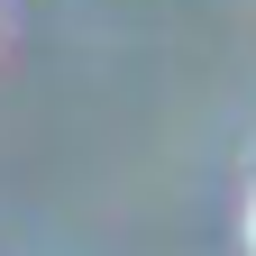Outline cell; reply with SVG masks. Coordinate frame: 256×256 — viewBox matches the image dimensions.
<instances>
[{
  "label": "cell",
  "mask_w": 256,
  "mask_h": 256,
  "mask_svg": "<svg viewBox=\"0 0 256 256\" xmlns=\"http://www.w3.org/2000/svg\"><path fill=\"white\" fill-rule=\"evenodd\" d=\"M247 256H256V202H247Z\"/></svg>",
  "instance_id": "1"
}]
</instances>
